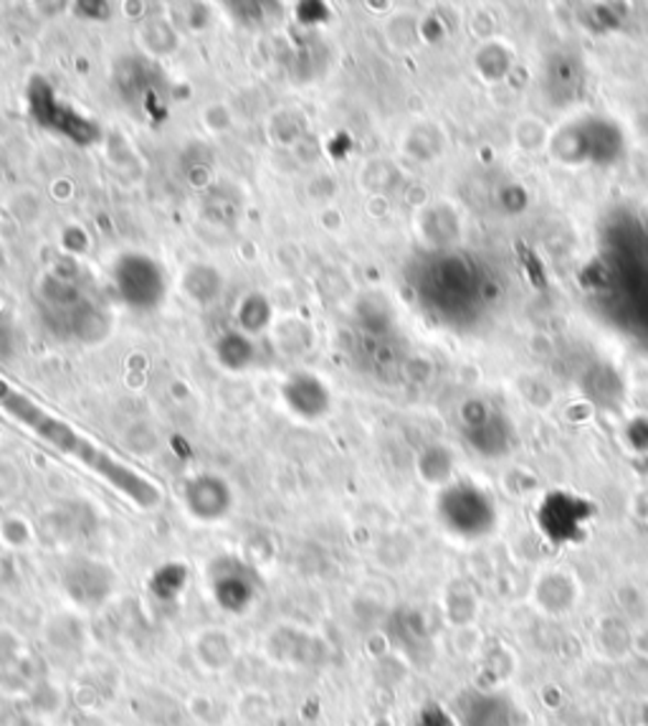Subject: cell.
Masks as SVG:
<instances>
[{
	"label": "cell",
	"instance_id": "8fae6325",
	"mask_svg": "<svg viewBox=\"0 0 648 726\" xmlns=\"http://www.w3.org/2000/svg\"><path fill=\"white\" fill-rule=\"evenodd\" d=\"M185 292H188L190 300H198V303H208V300H216L218 292H221V278L213 267H193V270L185 272L183 278Z\"/></svg>",
	"mask_w": 648,
	"mask_h": 726
},
{
	"label": "cell",
	"instance_id": "ba28073f",
	"mask_svg": "<svg viewBox=\"0 0 648 726\" xmlns=\"http://www.w3.org/2000/svg\"><path fill=\"white\" fill-rule=\"evenodd\" d=\"M515 706L502 696H474L464 706V726H515Z\"/></svg>",
	"mask_w": 648,
	"mask_h": 726
},
{
	"label": "cell",
	"instance_id": "52a82bcc",
	"mask_svg": "<svg viewBox=\"0 0 648 726\" xmlns=\"http://www.w3.org/2000/svg\"><path fill=\"white\" fill-rule=\"evenodd\" d=\"M282 399L289 412L301 422H317L330 412L332 397L327 391L325 381L315 373L297 371L284 381Z\"/></svg>",
	"mask_w": 648,
	"mask_h": 726
},
{
	"label": "cell",
	"instance_id": "5b68a950",
	"mask_svg": "<svg viewBox=\"0 0 648 726\" xmlns=\"http://www.w3.org/2000/svg\"><path fill=\"white\" fill-rule=\"evenodd\" d=\"M29 110L31 117L46 130H54L66 140H74L79 145H91L99 140V128L95 120L74 110L72 105L62 102L56 97L52 85L44 79H33L29 87Z\"/></svg>",
	"mask_w": 648,
	"mask_h": 726
},
{
	"label": "cell",
	"instance_id": "7a4b0ae2",
	"mask_svg": "<svg viewBox=\"0 0 648 726\" xmlns=\"http://www.w3.org/2000/svg\"><path fill=\"white\" fill-rule=\"evenodd\" d=\"M41 305L48 328L58 336L84 340H102L109 331L107 313L97 295L87 290L72 272H52L41 282Z\"/></svg>",
	"mask_w": 648,
	"mask_h": 726
},
{
	"label": "cell",
	"instance_id": "8992f818",
	"mask_svg": "<svg viewBox=\"0 0 648 726\" xmlns=\"http://www.w3.org/2000/svg\"><path fill=\"white\" fill-rule=\"evenodd\" d=\"M235 496L231 483L218 473H196L183 486V506L190 519L218 523L233 511Z\"/></svg>",
	"mask_w": 648,
	"mask_h": 726
},
{
	"label": "cell",
	"instance_id": "4fadbf2b",
	"mask_svg": "<svg viewBox=\"0 0 648 726\" xmlns=\"http://www.w3.org/2000/svg\"><path fill=\"white\" fill-rule=\"evenodd\" d=\"M418 726H453L451 716L441 706H428L418 716Z\"/></svg>",
	"mask_w": 648,
	"mask_h": 726
},
{
	"label": "cell",
	"instance_id": "277c9868",
	"mask_svg": "<svg viewBox=\"0 0 648 726\" xmlns=\"http://www.w3.org/2000/svg\"><path fill=\"white\" fill-rule=\"evenodd\" d=\"M208 589L218 610L235 617L246 615L259 599L256 570L239 556H216L208 564Z\"/></svg>",
	"mask_w": 648,
	"mask_h": 726
},
{
	"label": "cell",
	"instance_id": "30bf717a",
	"mask_svg": "<svg viewBox=\"0 0 648 726\" xmlns=\"http://www.w3.org/2000/svg\"><path fill=\"white\" fill-rule=\"evenodd\" d=\"M216 356L226 369L241 371L254 364L256 356L254 340H251L246 333H226V336H221V340L216 344Z\"/></svg>",
	"mask_w": 648,
	"mask_h": 726
},
{
	"label": "cell",
	"instance_id": "6da1fadb",
	"mask_svg": "<svg viewBox=\"0 0 648 726\" xmlns=\"http://www.w3.org/2000/svg\"><path fill=\"white\" fill-rule=\"evenodd\" d=\"M0 409L6 414H11L15 422L31 430L39 440H44L48 447H54L56 453H62L72 460H77L81 467H87L89 473H95L99 480H105L109 488H114L122 498H128L142 511H153L163 500V490L155 480H150L147 475L134 470L132 465L122 463L120 457L107 453L105 447H99L95 440L74 427V424L64 422L62 416L46 412L44 407L33 402L23 391H19L11 383L0 379Z\"/></svg>",
	"mask_w": 648,
	"mask_h": 726
},
{
	"label": "cell",
	"instance_id": "9c48e42d",
	"mask_svg": "<svg viewBox=\"0 0 648 726\" xmlns=\"http://www.w3.org/2000/svg\"><path fill=\"white\" fill-rule=\"evenodd\" d=\"M196 655L206 669L226 671L235 658V640L221 628L206 630L204 636L196 640Z\"/></svg>",
	"mask_w": 648,
	"mask_h": 726
},
{
	"label": "cell",
	"instance_id": "7c38bea8",
	"mask_svg": "<svg viewBox=\"0 0 648 726\" xmlns=\"http://www.w3.org/2000/svg\"><path fill=\"white\" fill-rule=\"evenodd\" d=\"M268 321H272V305L266 303L264 295H249L241 303L239 311V323L246 333H259L264 331Z\"/></svg>",
	"mask_w": 648,
	"mask_h": 726
},
{
	"label": "cell",
	"instance_id": "3957f363",
	"mask_svg": "<svg viewBox=\"0 0 648 726\" xmlns=\"http://www.w3.org/2000/svg\"><path fill=\"white\" fill-rule=\"evenodd\" d=\"M112 290L134 313H153L167 295V278L157 260L142 252L117 257L112 264Z\"/></svg>",
	"mask_w": 648,
	"mask_h": 726
}]
</instances>
